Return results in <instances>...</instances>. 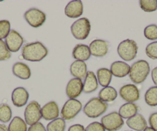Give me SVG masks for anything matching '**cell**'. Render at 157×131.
<instances>
[{"instance_id": "cell-11", "label": "cell", "mask_w": 157, "mask_h": 131, "mask_svg": "<svg viewBox=\"0 0 157 131\" xmlns=\"http://www.w3.org/2000/svg\"><path fill=\"white\" fill-rule=\"evenodd\" d=\"M5 43L10 52H16L22 47L24 43V39L17 31L12 29L6 38Z\"/></svg>"}, {"instance_id": "cell-39", "label": "cell", "mask_w": 157, "mask_h": 131, "mask_svg": "<svg viewBox=\"0 0 157 131\" xmlns=\"http://www.w3.org/2000/svg\"><path fill=\"white\" fill-rule=\"evenodd\" d=\"M152 79L155 87H157V67L152 70Z\"/></svg>"}, {"instance_id": "cell-38", "label": "cell", "mask_w": 157, "mask_h": 131, "mask_svg": "<svg viewBox=\"0 0 157 131\" xmlns=\"http://www.w3.org/2000/svg\"><path fill=\"white\" fill-rule=\"evenodd\" d=\"M68 131H86V128L81 124H74L69 128Z\"/></svg>"}, {"instance_id": "cell-10", "label": "cell", "mask_w": 157, "mask_h": 131, "mask_svg": "<svg viewBox=\"0 0 157 131\" xmlns=\"http://www.w3.org/2000/svg\"><path fill=\"white\" fill-rule=\"evenodd\" d=\"M120 95L127 103H134L140 99V90L134 84H126L120 90Z\"/></svg>"}, {"instance_id": "cell-17", "label": "cell", "mask_w": 157, "mask_h": 131, "mask_svg": "<svg viewBox=\"0 0 157 131\" xmlns=\"http://www.w3.org/2000/svg\"><path fill=\"white\" fill-rule=\"evenodd\" d=\"M129 70H130L129 65L122 61L114 62L112 63L110 67V71L113 76L119 78H123L127 76L129 73Z\"/></svg>"}, {"instance_id": "cell-37", "label": "cell", "mask_w": 157, "mask_h": 131, "mask_svg": "<svg viewBox=\"0 0 157 131\" xmlns=\"http://www.w3.org/2000/svg\"><path fill=\"white\" fill-rule=\"evenodd\" d=\"M149 123L150 127L157 131V113H153L151 114L149 118Z\"/></svg>"}, {"instance_id": "cell-14", "label": "cell", "mask_w": 157, "mask_h": 131, "mask_svg": "<svg viewBox=\"0 0 157 131\" xmlns=\"http://www.w3.org/2000/svg\"><path fill=\"white\" fill-rule=\"evenodd\" d=\"M83 13V5L80 0L71 1L65 8V14L67 17L75 19L81 16Z\"/></svg>"}, {"instance_id": "cell-12", "label": "cell", "mask_w": 157, "mask_h": 131, "mask_svg": "<svg viewBox=\"0 0 157 131\" xmlns=\"http://www.w3.org/2000/svg\"><path fill=\"white\" fill-rule=\"evenodd\" d=\"M83 91V83L81 79L73 78L70 79L66 86V93L69 99H75Z\"/></svg>"}, {"instance_id": "cell-5", "label": "cell", "mask_w": 157, "mask_h": 131, "mask_svg": "<svg viewBox=\"0 0 157 131\" xmlns=\"http://www.w3.org/2000/svg\"><path fill=\"white\" fill-rule=\"evenodd\" d=\"M91 31V23L87 18H81L71 25V33L76 40H84Z\"/></svg>"}, {"instance_id": "cell-32", "label": "cell", "mask_w": 157, "mask_h": 131, "mask_svg": "<svg viewBox=\"0 0 157 131\" xmlns=\"http://www.w3.org/2000/svg\"><path fill=\"white\" fill-rule=\"evenodd\" d=\"M11 25L8 20H0V40L6 38L10 33Z\"/></svg>"}, {"instance_id": "cell-9", "label": "cell", "mask_w": 157, "mask_h": 131, "mask_svg": "<svg viewBox=\"0 0 157 131\" xmlns=\"http://www.w3.org/2000/svg\"><path fill=\"white\" fill-rule=\"evenodd\" d=\"M24 18L29 25L33 28H39L46 22V16L43 12L38 9L33 8L27 10L24 14Z\"/></svg>"}, {"instance_id": "cell-18", "label": "cell", "mask_w": 157, "mask_h": 131, "mask_svg": "<svg viewBox=\"0 0 157 131\" xmlns=\"http://www.w3.org/2000/svg\"><path fill=\"white\" fill-rule=\"evenodd\" d=\"M70 73L75 78L82 80L87 74V66L85 62L75 60L70 66Z\"/></svg>"}, {"instance_id": "cell-1", "label": "cell", "mask_w": 157, "mask_h": 131, "mask_svg": "<svg viewBox=\"0 0 157 131\" xmlns=\"http://www.w3.org/2000/svg\"><path fill=\"white\" fill-rule=\"evenodd\" d=\"M49 51L40 42L28 43L22 47V56L24 60L31 62H39L47 56Z\"/></svg>"}, {"instance_id": "cell-22", "label": "cell", "mask_w": 157, "mask_h": 131, "mask_svg": "<svg viewBox=\"0 0 157 131\" xmlns=\"http://www.w3.org/2000/svg\"><path fill=\"white\" fill-rule=\"evenodd\" d=\"M13 74L22 79H28L31 76V70L26 64L23 63H16L13 67Z\"/></svg>"}, {"instance_id": "cell-27", "label": "cell", "mask_w": 157, "mask_h": 131, "mask_svg": "<svg viewBox=\"0 0 157 131\" xmlns=\"http://www.w3.org/2000/svg\"><path fill=\"white\" fill-rule=\"evenodd\" d=\"M145 101L150 106H157V87H152L145 93Z\"/></svg>"}, {"instance_id": "cell-29", "label": "cell", "mask_w": 157, "mask_h": 131, "mask_svg": "<svg viewBox=\"0 0 157 131\" xmlns=\"http://www.w3.org/2000/svg\"><path fill=\"white\" fill-rule=\"evenodd\" d=\"M12 118V110L6 103L0 104V121L8 123Z\"/></svg>"}, {"instance_id": "cell-2", "label": "cell", "mask_w": 157, "mask_h": 131, "mask_svg": "<svg viewBox=\"0 0 157 131\" xmlns=\"http://www.w3.org/2000/svg\"><path fill=\"white\" fill-rule=\"evenodd\" d=\"M150 72V67L146 60H138L130 67L129 76L131 80L136 84L144 82Z\"/></svg>"}, {"instance_id": "cell-20", "label": "cell", "mask_w": 157, "mask_h": 131, "mask_svg": "<svg viewBox=\"0 0 157 131\" xmlns=\"http://www.w3.org/2000/svg\"><path fill=\"white\" fill-rule=\"evenodd\" d=\"M91 56L90 47L85 44H77L72 50V57L76 60L86 61Z\"/></svg>"}, {"instance_id": "cell-3", "label": "cell", "mask_w": 157, "mask_h": 131, "mask_svg": "<svg viewBox=\"0 0 157 131\" xmlns=\"http://www.w3.org/2000/svg\"><path fill=\"white\" fill-rule=\"evenodd\" d=\"M108 104L99 98L94 97L89 100L83 108V112L90 118H97L107 110Z\"/></svg>"}, {"instance_id": "cell-41", "label": "cell", "mask_w": 157, "mask_h": 131, "mask_svg": "<svg viewBox=\"0 0 157 131\" xmlns=\"http://www.w3.org/2000/svg\"><path fill=\"white\" fill-rule=\"evenodd\" d=\"M143 131H155V129H152V127H148V126H147V127H146V129H145Z\"/></svg>"}, {"instance_id": "cell-28", "label": "cell", "mask_w": 157, "mask_h": 131, "mask_svg": "<svg viewBox=\"0 0 157 131\" xmlns=\"http://www.w3.org/2000/svg\"><path fill=\"white\" fill-rule=\"evenodd\" d=\"M66 121L63 118H57L48 123L46 131H65Z\"/></svg>"}, {"instance_id": "cell-35", "label": "cell", "mask_w": 157, "mask_h": 131, "mask_svg": "<svg viewBox=\"0 0 157 131\" xmlns=\"http://www.w3.org/2000/svg\"><path fill=\"white\" fill-rule=\"evenodd\" d=\"M86 131H105V129L101 123L93 122L86 126Z\"/></svg>"}, {"instance_id": "cell-25", "label": "cell", "mask_w": 157, "mask_h": 131, "mask_svg": "<svg viewBox=\"0 0 157 131\" xmlns=\"http://www.w3.org/2000/svg\"><path fill=\"white\" fill-rule=\"evenodd\" d=\"M113 74L111 71L107 68H101L97 70L98 83L102 87H109L112 80Z\"/></svg>"}, {"instance_id": "cell-23", "label": "cell", "mask_w": 157, "mask_h": 131, "mask_svg": "<svg viewBox=\"0 0 157 131\" xmlns=\"http://www.w3.org/2000/svg\"><path fill=\"white\" fill-rule=\"evenodd\" d=\"M138 106L134 103H126L123 104L119 110V114L123 119H129L137 114Z\"/></svg>"}, {"instance_id": "cell-36", "label": "cell", "mask_w": 157, "mask_h": 131, "mask_svg": "<svg viewBox=\"0 0 157 131\" xmlns=\"http://www.w3.org/2000/svg\"><path fill=\"white\" fill-rule=\"evenodd\" d=\"M27 131H46V129L43 123L38 122V123L30 126Z\"/></svg>"}, {"instance_id": "cell-30", "label": "cell", "mask_w": 157, "mask_h": 131, "mask_svg": "<svg viewBox=\"0 0 157 131\" xmlns=\"http://www.w3.org/2000/svg\"><path fill=\"white\" fill-rule=\"evenodd\" d=\"M140 8L144 12L151 13L157 10V1L156 0H140Z\"/></svg>"}, {"instance_id": "cell-19", "label": "cell", "mask_w": 157, "mask_h": 131, "mask_svg": "<svg viewBox=\"0 0 157 131\" xmlns=\"http://www.w3.org/2000/svg\"><path fill=\"white\" fill-rule=\"evenodd\" d=\"M126 124L129 128L136 131H143L147 127V122L141 114H136L132 117L128 119Z\"/></svg>"}, {"instance_id": "cell-21", "label": "cell", "mask_w": 157, "mask_h": 131, "mask_svg": "<svg viewBox=\"0 0 157 131\" xmlns=\"http://www.w3.org/2000/svg\"><path fill=\"white\" fill-rule=\"evenodd\" d=\"M99 87L97 78L93 71L87 72L83 83V91L86 93H90L96 91Z\"/></svg>"}, {"instance_id": "cell-15", "label": "cell", "mask_w": 157, "mask_h": 131, "mask_svg": "<svg viewBox=\"0 0 157 131\" xmlns=\"http://www.w3.org/2000/svg\"><path fill=\"white\" fill-rule=\"evenodd\" d=\"M29 97L28 91L24 87H17L12 93V101L14 106L22 107L27 103Z\"/></svg>"}, {"instance_id": "cell-26", "label": "cell", "mask_w": 157, "mask_h": 131, "mask_svg": "<svg viewBox=\"0 0 157 131\" xmlns=\"http://www.w3.org/2000/svg\"><path fill=\"white\" fill-rule=\"evenodd\" d=\"M27 124L25 120L19 117H15L10 122L8 131H27Z\"/></svg>"}, {"instance_id": "cell-16", "label": "cell", "mask_w": 157, "mask_h": 131, "mask_svg": "<svg viewBox=\"0 0 157 131\" xmlns=\"http://www.w3.org/2000/svg\"><path fill=\"white\" fill-rule=\"evenodd\" d=\"M42 117L46 120H54L58 118L59 115V106L55 101L46 103L41 109Z\"/></svg>"}, {"instance_id": "cell-4", "label": "cell", "mask_w": 157, "mask_h": 131, "mask_svg": "<svg viewBox=\"0 0 157 131\" xmlns=\"http://www.w3.org/2000/svg\"><path fill=\"white\" fill-rule=\"evenodd\" d=\"M138 46L134 40H125L119 44L117 52L120 58L125 61H132L136 57Z\"/></svg>"}, {"instance_id": "cell-8", "label": "cell", "mask_w": 157, "mask_h": 131, "mask_svg": "<svg viewBox=\"0 0 157 131\" xmlns=\"http://www.w3.org/2000/svg\"><path fill=\"white\" fill-rule=\"evenodd\" d=\"M41 106L38 102L32 101L28 104L25 110L24 117L26 124L32 125L38 123L42 118Z\"/></svg>"}, {"instance_id": "cell-6", "label": "cell", "mask_w": 157, "mask_h": 131, "mask_svg": "<svg viewBox=\"0 0 157 131\" xmlns=\"http://www.w3.org/2000/svg\"><path fill=\"white\" fill-rule=\"evenodd\" d=\"M82 108V103L76 99H69L65 103L61 110L62 118L64 120H72Z\"/></svg>"}, {"instance_id": "cell-42", "label": "cell", "mask_w": 157, "mask_h": 131, "mask_svg": "<svg viewBox=\"0 0 157 131\" xmlns=\"http://www.w3.org/2000/svg\"></svg>"}, {"instance_id": "cell-33", "label": "cell", "mask_w": 157, "mask_h": 131, "mask_svg": "<svg viewBox=\"0 0 157 131\" xmlns=\"http://www.w3.org/2000/svg\"><path fill=\"white\" fill-rule=\"evenodd\" d=\"M146 53L149 58L157 60V41L152 42L147 45L146 48Z\"/></svg>"}, {"instance_id": "cell-24", "label": "cell", "mask_w": 157, "mask_h": 131, "mask_svg": "<svg viewBox=\"0 0 157 131\" xmlns=\"http://www.w3.org/2000/svg\"><path fill=\"white\" fill-rule=\"evenodd\" d=\"M117 91L112 87H106L102 88L99 93V98L105 103L113 102L117 98Z\"/></svg>"}, {"instance_id": "cell-13", "label": "cell", "mask_w": 157, "mask_h": 131, "mask_svg": "<svg viewBox=\"0 0 157 131\" xmlns=\"http://www.w3.org/2000/svg\"><path fill=\"white\" fill-rule=\"evenodd\" d=\"M89 47L92 56L96 57H103L108 52L109 43L105 40H95L91 42Z\"/></svg>"}, {"instance_id": "cell-40", "label": "cell", "mask_w": 157, "mask_h": 131, "mask_svg": "<svg viewBox=\"0 0 157 131\" xmlns=\"http://www.w3.org/2000/svg\"><path fill=\"white\" fill-rule=\"evenodd\" d=\"M0 131H8V127L6 125L0 124Z\"/></svg>"}, {"instance_id": "cell-7", "label": "cell", "mask_w": 157, "mask_h": 131, "mask_svg": "<svg viewBox=\"0 0 157 131\" xmlns=\"http://www.w3.org/2000/svg\"><path fill=\"white\" fill-rule=\"evenodd\" d=\"M101 123L105 130L117 131L124 125V121L117 112H112L101 119Z\"/></svg>"}, {"instance_id": "cell-34", "label": "cell", "mask_w": 157, "mask_h": 131, "mask_svg": "<svg viewBox=\"0 0 157 131\" xmlns=\"http://www.w3.org/2000/svg\"><path fill=\"white\" fill-rule=\"evenodd\" d=\"M11 57V52L9 50L3 40H0V61L7 60Z\"/></svg>"}, {"instance_id": "cell-31", "label": "cell", "mask_w": 157, "mask_h": 131, "mask_svg": "<svg viewBox=\"0 0 157 131\" xmlns=\"http://www.w3.org/2000/svg\"><path fill=\"white\" fill-rule=\"evenodd\" d=\"M144 36L149 40H157V25L155 24L149 25L144 29Z\"/></svg>"}]
</instances>
